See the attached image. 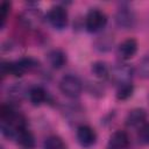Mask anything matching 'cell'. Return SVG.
<instances>
[{
    "label": "cell",
    "mask_w": 149,
    "mask_h": 149,
    "mask_svg": "<svg viewBox=\"0 0 149 149\" xmlns=\"http://www.w3.org/2000/svg\"><path fill=\"white\" fill-rule=\"evenodd\" d=\"M38 62L33 57H22L15 62H2L1 63V73L2 76L13 74L15 77L23 76L27 71H31L37 68Z\"/></svg>",
    "instance_id": "6da1fadb"
},
{
    "label": "cell",
    "mask_w": 149,
    "mask_h": 149,
    "mask_svg": "<svg viewBox=\"0 0 149 149\" xmlns=\"http://www.w3.org/2000/svg\"><path fill=\"white\" fill-rule=\"evenodd\" d=\"M59 90L69 98H77L83 91V83L77 76L68 73L59 80Z\"/></svg>",
    "instance_id": "7a4b0ae2"
},
{
    "label": "cell",
    "mask_w": 149,
    "mask_h": 149,
    "mask_svg": "<svg viewBox=\"0 0 149 149\" xmlns=\"http://www.w3.org/2000/svg\"><path fill=\"white\" fill-rule=\"evenodd\" d=\"M107 23L106 14L99 8H92L88 10L85 17V28L88 33L101 31Z\"/></svg>",
    "instance_id": "3957f363"
},
{
    "label": "cell",
    "mask_w": 149,
    "mask_h": 149,
    "mask_svg": "<svg viewBox=\"0 0 149 149\" xmlns=\"http://www.w3.org/2000/svg\"><path fill=\"white\" fill-rule=\"evenodd\" d=\"M133 68L128 64H123V63H118L114 66H112L111 71H109V78L112 81H114L115 84L122 85V84H128L130 83L132 78H133Z\"/></svg>",
    "instance_id": "277c9868"
},
{
    "label": "cell",
    "mask_w": 149,
    "mask_h": 149,
    "mask_svg": "<svg viewBox=\"0 0 149 149\" xmlns=\"http://www.w3.org/2000/svg\"><path fill=\"white\" fill-rule=\"evenodd\" d=\"M47 19L55 29H64L68 24V12L63 6L56 5L48 12Z\"/></svg>",
    "instance_id": "5b68a950"
},
{
    "label": "cell",
    "mask_w": 149,
    "mask_h": 149,
    "mask_svg": "<svg viewBox=\"0 0 149 149\" xmlns=\"http://www.w3.org/2000/svg\"><path fill=\"white\" fill-rule=\"evenodd\" d=\"M76 136H77L79 144L81 147H85V148L93 146L95 143V140H97L95 132L90 126H86V125H81L77 128Z\"/></svg>",
    "instance_id": "8992f818"
},
{
    "label": "cell",
    "mask_w": 149,
    "mask_h": 149,
    "mask_svg": "<svg viewBox=\"0 0 149 149\" xmlns=\"http://www.w3.org/2000/svg\"><path fill=\"white\" fill-rule=\"evenodd\" d=\"M114 21H115V24L119 28L128 29V28H130V27L134 26L135 15H134V13L129 8H120L115 13Z\"/></svg>",
    "instance_id": "52a82bcc"
},
{
    "label": "cell",
    "mask_w": 149,
    "mask_h": 149,
    "mask_svg": "<svg viewBox=\"0 0 149 149\" xmlns=\"http://www.w3.org/2000/svg\"><path fill=\"white\" fill-rule=\"evenodd\" d=\"M136 51H137V42L134 38H127L119 44L116 54L122 61H127L134 57Z\"/></svg>",
    "instance_id": "ba28073f"
},
{
    "label": "cell",
    "mask_w": 149,
    "mask_h": 149,
    "mask_svg": "<svg viewBox=\"0 0 149 149\" xmlns=\"http://www.w3.org/2000/svg\"><path fill=\"white\" fill-rule=\"evenodd\" d=\"M129 136L123 130H116L114 132L108 140L107 149H127L129 146Z\"/></svg>",
    "instance_id": "9c48e42d"
},
{
    "label": "cell",
    "mask_w": 149,
    "mask_h": 149,
    "mask_svg": "<svg viewBox=\"0 0 149 149\" xmlns=\"http://www.w3.org/2000/svg\"><path fill=\"white\" fill-rule=\"evenodd\" d=\"M147 120V112L143 108H134L128 112L126 116V125L128 127H139Z\"/></svg>",
    "instance_id": "30bf717a"
},
{
    "label": "cell",
    "mask_w": 149,
    "mask_h": 149,
    "mask_svg": "<svg viewBox=\"0 0 149 149\" xmlns=\"http://www.w3.org/2000/svg\"><path fill=\"white\" fill-rule=\"evenodd\" d=\"M47 58H48V62L51 65V68H54L56 70L62 69L66 63V55L61 49L50 50L48 52V55H47Z\"/></svg>",
    "instance_id": "8fae6325"
},
{
    "label": "cell",
    "mask_w": 149,
    "mask_h": 149,
    "mask_svg": "<svg viewBox=\"0 0 149 149\" xmlns=\"http://www.w3.org/2000/svg\"><path fill=\"white\" fill-rule=\"evenodd\" d=\"M28 98L33 105L40 106L48 101V93L41 86H33L28 90Z\"/></svg>",
    "instance_id": "7c38bea8"
},
{
    "label": "cell",
    "mask_w": 149,
    "mask_h": 149,
    "mask_svg": "<svg viewBox=\"0 0 149 149\" xmlns=\"http://www.w3.org/2000/svg\"><path fill=\"white\" fill-rule=\"evenodd\" d=\"M15 140L17 141V143L26 148V149H31L35 147V139L34 135L31 134V132H29L26 127H23L22 129L19 130V133L16 134Z\"/></svg>",
    "instance_id": "4fadbf2b"
},
{
    "label": "cell",
    "mask_w": 149,
    "mask_h": 149,
    "mask_svg": "<svg viewBox=\"0 0 149 149\" xmlns=\"http://www.w3.org/2000/svg\"><path fill=\"white\" fill-rule=\"evenodd\" d=\"M91 71L92 73L97 77V78H107L109 77V71L111 69L108 68V65L102 62V61H97L94 63H92V66H91Z\"/></svg>",
    "instance_id": "5bb4252c"
},
{
    "label": "cell",
    "mask_w": 149,
    "mask_h": 149,
    "mask_svg": "<svg viewBox=\"0 0 149 149\" xmlns=\"http://www.w3.org/2000/svg\"><path fill=\"white\" fill-rule=\"evenodd\" d=\"M134 93V86L132 83H128V84H122V85H119L118 86V90H116V98L118 100H127L129 99Z\"/></svg>",
    "instance_id": "9a60e30c"
},
{
    "label": "cell",
    "mask_w": 149,
    "mask_h": 149,
    "mask_svg": "<svg viewBox=\"0 0 149 149\" xmlns=\"http://www.w3.org/2000/svg\"><path fill=\"white\" fill-rule=\"evenodd\" d=\"M40 19H41L40 13L34 10V9H28L22 15V21L28 27H35L36 24H38L40 23Z\"/></svg>",
    "instance_id": "2e32d148"
},
{
    "label": "cell",
    "mask_w": 149,
    "mask_h": 149,
    "mask_svg": "<svg viewBox=\"0 0 149 149\" xmlns=\"http://www.w3.org/2000/svg\"><path fill=\"white\" fill-rule=\"evenodd\" d=\"M44 149H66V144L61 137L52 135L44 141Z\"/></svg>",
    "instance_id": "e0dca14e"
},
{
    "label": "cell",
    "mask_w": 149,
    "mask_h": 149,
    "mask_svg": "<svg viewBox=\"0 0 149 149\" xmlns=\"http://www.w3.org/2000/svg\"><path fill=\"white\" fill-rule=\"evenodd\" d=\"M113 44V38L109 36H101L95 41V48L100 51H107Z\"/></svg>",
    "instance_id": "ac0fdd59"
},
{
    "label": "cell",
    "mask_w": 149,
    "mask_h": 149,
    "mask_svg": "<svg viewBox=\"0 0 149 149\" xmlns=\"http://www.w3.org/2000/svg\"><path fill=\"white\" fill-rule=\"evenodd\" d=\"M139 73L142 78L149 79V54H147L139 64Z\"/></svg>",
    "instance_id": "d6986e66"
},
{
    "label": "cell",
    "mask_w": 149,
    "mask_h": 149,
    "mask_svg": "<svg viewBox=\"0 0 149 149\" xmlns=\"http://www.w3.org/2000/svg\"><path fill=\"white\" fill-rule=\"evenodd\" d=\"M139 142L142 144H149V123H144L140 127L137 133Z\"/></svg>",
    "instance_id": "ffe728a7"
},
{
    "label": "cell",
    "mask_w": 149,
    "mask_h": 149,
    "mask_svg": "<svg viewBox=\"0 0 149 149\" xmlns=\"http://www.w3.org/2000/svg\"><path fill=\"white\" fill-rule=\"evenodd\" d=\"M0 9H1V21H2L1 27H3L5 22H6V19L8 16V13L10 12V3L8 1H3L0 6Z\"/></svg>",
    "instance_id": "44dd1931"
}]
</instances>
